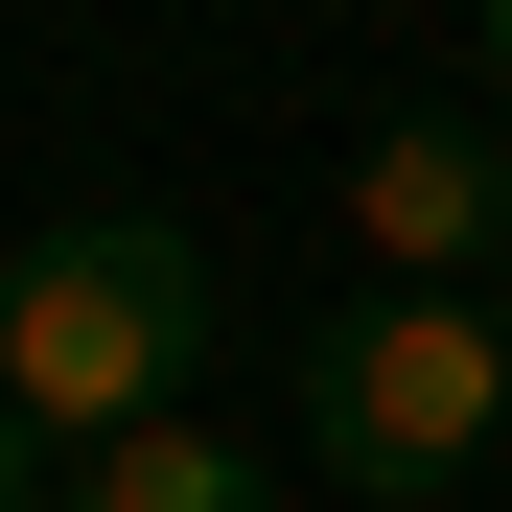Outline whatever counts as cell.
Wrapping results in <instances>:
<instances>
[{"label": "cell", "instance_id": "obj_1", "mask_svg": "<svg viewBox=\"0 0 512 512\" xmlns=\"http://www.w3.org/2000/svg\"><path fill=\"white\" fill-rule=\"evenodd\" d=\"M187 373H210V233L70 210L0 256V396L47 443H140V419H187Z\"/></svg>", "mask_w": 512, "mask_h": 512}, {"label": "cell", "instance_id": "obj_2", "mask_svg": "<svg viewBox=\"0 0 512 512\" xmlns=\"http://www.w3.org/2000/svg\"><path fill=\"white\" fill-rule=\"evenodd\" d=\"M489 419H512V326H489V303L373 280V303H326V326H303V443H326V489L443 512V489L489 466Z\"/></svg>", "mask_w": 512, "mask_h": 512}, {"label": "cell", "instance_id": "obj_3", "mask_svg": "<svg viewBox=\"0 0 512 512\" xmlns=\"http://www.w3.org/2000/svg\"><path fill=\"white\" fill-rule=\"evenodd\" d=\"M350 233L396 256L419 303H466L489 256H512V140H489V117H373V140H350Z\"/></svg>", "mask_w": 512, "mask_h": 512}, {"label": "cell", "instance_id": "obj_4", "mask_svg": "<svg viewBox=\"0 0 512 512\" xmlns=\"http://www.w3.org/2000/svg\"><path fill=\"white\" fill-rule=\"evenodd\" d=\"M70 512H280V466L210 419H140V443H70Z\"/></svg>", "mask_w": 512, "mask_h": 512}, {"label": "cell", "instance_id": "obj_5", "mask_svg": "<svg viewBox=\"0 0 512 512\" xmlns=\"http://www.w3.org/2000/svg\"><path fill=\"white\" fill-rule=\"evenodd\" d=\"M0 512H24V396H0Z\"/></svg>", "mask_w": 512, "mask_h": 512}, {"label": "cell", "instance_id": "obj_6", "mask_svg": "<svg viewBox=\"0 0 512 512\" xmlns=\"http://www.w3.org/2000/svg\"><path fill=\"white\" fill-rule=\"evenodd\" d=\"M466 303H489V326H512V256H489V280H466Z\"/></svg>", "mask_w": 512, "mask_h": 512}, {"label": "cell", "instance_id": "obj_7", "mask_svg": "<svg viewBox=\"0 0 512 512\" xmlns=\"http://www.w3.org/2000/svg\"><path fill=\"white\" fill-rule=\"evenodd\" d=\"M489 70H512V0H489Z\"/></svg>", "mask_w": 512, "mask_h": 512}]
</instances>
